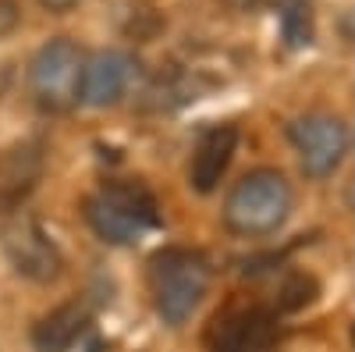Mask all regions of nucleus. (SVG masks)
Here are the masks:
<instances>
[{
	"label": "nucleus",
	"mask_w": 355,
	"mask_h": 352,
	"mask_svg": "<svg viewBox=\"0 0 355 352\" xmlns=\"http://www.w3.org/2000/svg\"><path fill=\"white\" fill-rule=\"evenodd\" d=\"M210 285V260L196 249H160L150 260V292L164 324L178 328L196 313Z\"/></svg>",
	"instance_id": "1"
},
{
	"label": "nucleus",
	"mask_w": 355,
	"mask_h": 352,
	"mask_svg": "<svg viewBox=\"0 0 355 352\" xmlns=\"http://www.w3.org/2000/svg\"><path fill=\"white\" fill-rule=\"evenodd\" d=\"M85 221L103 242L132 246L160 224L153 192L139 182H110L85 199Z\"/></svg>",
	"instance_id": "2"
},
{
	"label": "nucleus",
	"mask_w": 355,
	"mask_h": 352,
	"mask_svg": "<svg viewBox=\"0 0 355 352\" xmlns=\"http://www.w3.org/2000/svg\"><path fill=\"white\" fill-rule=\"evenodd\" d=\"M288 214H291V185L284 182L281 171L270 167L249 171L224 199V224L234 235H249V239L277 231L288 221Z\"/></svg>",
	"instance_id": "3"
},
{
	"label": "nucleus",
	"mask_w": 355,
	"mask_h": 352,
	"mask_svg": "<svg viewBox=\"0 0 355 352\" xmlns=\"http://www.w3.org/2000/svg\"><path fill=\"white\" fill-rule=\"evenodd\" d=\"M82 65H85V57L78 43H71L68 36L46 40L36 50L33 65H28V90H33L36 103L53 114L75 107L78 85H82Z\"/></svg>",
	"instance_id": "4"
},
{
	"label": "nucleus",
	"mask_w": 355,
	"mask_h": 352,
	"mask_svg": "<svg viewBox=\"0 0 355 352\" xmlns=\"http://www.w3.org/2000/svg\"><path fill=\"white\" fill-rule=\"evenodd\" d=\"M0 246H4V256L11 267L36 285H50L64 271V256L57 249V242L25 210H11L4 217V224H0Z\"/></svg>",
	"instance_id": "5"
},
{
	"label": "nucleus",
	"mask_w": 355,
	"mask_h": 352,
	"mask_svg": "<svg viewBox=\"0 0 355 352\" xmlns=\"http://www.w3.org/2000/svg\"><path fill=\"white\" fill-rule=\"evenodd\" d=\"M291 146L302 160V171L313 178H327L348 153V128L334 114H306L288 125Z\"/></svg>",
	"instance_id": "6"
},
{
	"label": "nucleus",
	"mask_w": 355,
	"mask_h": 352,
	"mask_svg": "<svg viewBox=\"0 0 355 352\" xmlns=\"http://www.w3.org/2000/svg\"><path fill=\"white\" fill-rule=\"evenodd\" d=\"M132 75H135V61L125 50H100L82 65L78 100L89 107H110L125 97Z\"/></svg>",
	"instance_id": "7"
},
{
	"label": "nucleus",
	"mask_w": 355,
	"mask_h": 352,
	"mask_svg": "<svg viewBox=\"0 0 355 352\" xmlns=\"http://www.w3.org/2000/svg\"><path fill=\"white\" fill-rule=\"evenodd\" d=\"M239 150V128L234 125H210L192 153V167H189V182L196 192H214L217 182L224 178V171Z\"/></svg>",
	"instance_id": "8"
},
{
	"label": "nucleus",
	"mask_w": 355,
	"mask_h": 352,
	"mask_svg": "<svg viewBox=\"0 0 355 352\" xmlns=\"http://www.w3.org/2000/svg\"><path fill=\"white\" fill-rule=\"evenodd\" d=\"M85 324H89L85 306H78V303L57 306L33 328V349L36 352H71V345L82 338Z\"/></svg>",
	"instance_id": "9"
},
{
	"label": "nucleus",
	"mask_w": 355,
	"mask_h": 352,
	"mask_svg": "<svg viewBox=\"0 0 355 352\" xmlns=\"http://www.w3.org/2000/svg\"><path fill=\"white\" fill-rule=\"evenodd\" d=\"M270 335V313L263 310H245L220 320V328L214 331V352H249L266 342Z\"/></svg>",
	"instance_id": "10"
},
{
	"label": "nucleus",
	"mask_w": 355,
	"mask_h": 352,
	"mask_svg": "<svg viewBox=\"0 0 355 352\" xmlns=\"http://www.w3.org/2000/svg\"><path fill=\"white\" fill-rule=\"evenodd\" d=\"M202 85L196 75H185V72H160L150 85L142 90V110H174L189 100H199Z\"/></svg>",
	"instance_id": "11"
},
{
	"label": "nucleus",
	"mask_w": 355,
	"mask_h": 352,
	"mask_svg": "<svg viewBox=\"0 0 355 352\" xmlns=\"http://www.w3.org/2000/svg\"><path fill=\"white\" fill-rule=\"evenodd\" d=\"M281 36L291 50L313 43V4L309 0H288L281 8Z\"/></svg>",
	"instance_id": "12"
},
{
	"label": "nucleus",
	"mask_w": 355,
	"mask_h": 352,
	"mask_svg": "<svg viewBox=\"0 0 355 352\" xmlns=\"http://www.w3.org/2000/svg\"><path fill=\"white\" fill-rule=\"evenodd\" d=\"M313 292H316V281L313 278H291L284 288H281V310H299L302 303L313 299Z\"/></svg>",
	"instance_id": "13"
},
{
	"label": "nucleus",
	"mask_w": 355,
	"mask_h": 352,
	"mask_svg": "<svg viewBox=\"0 0 355 352\" xmlns=\"http://www.w3.org/2000/svg\"><path fill=\"white\" fill-rule=\"evenodd\" d=\"M21 22V8H18V0H0V40L11 36L15 28Z\"/></svg>",
	"instance_id": "14"
},
{
	"label": "nucleus",
	"mask_w": 355,
	"mask_h": 352,
	"mask_svg": "<svg viewBox=\"0 0 355 352\" xmlns=\"http://www.w3.org/2000/svg\"><path fill=\"white\" fill-rule=\"evenodd\" d=\"M227 8H234V11H259V8H266L270 0H224Z\"/></svg>",
	"instance_id": "15"
},
{
	"label": "nucleus",
	"mask_w": 355,
	"mask_h": 352,
	"mask_svg": "<svg viewBox=\"0 0 355 352\" xmlns=\"http://www.w3.org/2000/svg\"><path fill=\"white\" fill-rule=\"evenodd\" d=\"M40 4L50 11V15H64V11H71L78 0H40Z\"/></svg>",
	"instance_id": "16"
}]
</instances>
